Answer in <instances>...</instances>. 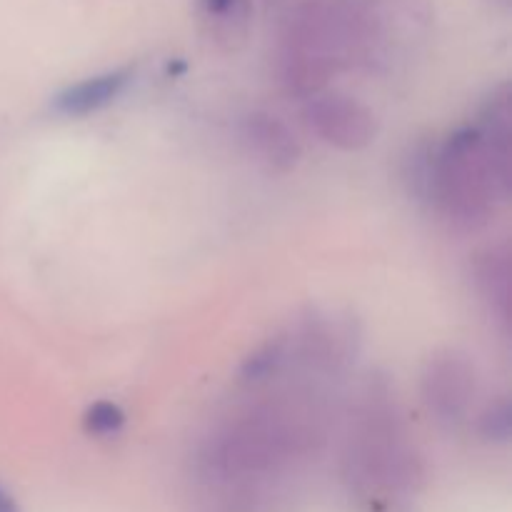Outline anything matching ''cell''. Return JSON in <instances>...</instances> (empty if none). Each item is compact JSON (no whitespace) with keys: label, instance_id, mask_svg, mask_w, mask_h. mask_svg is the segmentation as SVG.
<instances>
[{"label":"cell","instance_id":"cell-1","mask_svg":"<svg viewBox=\"0 0 512 512\" xmlns=\"http://www.w3.org/2000/svg\"><path fill=\"white\" fill-rule=\"evenodd\" d=\"M318 383H280L220 420L198 445L193 478L205 485L268 488L275 475L323 445L328 408Z\"/></svg>","mask_w":512,"mask_h":512},{"label":"cell","instance_id":"cell-13","mask_svg":"<svg viewBox=\"0 0 512 512\" xmlns=\"http://www.w3.org/2000/svg\"><path fill=\"white\" fill-rule=\"evenodd\" d=\"M0 512H20L18 503H15V498L8 493L3 483H0Z\"/></svg>","mask_w":512,"mask_h":512},{"label":"cell","instance_id":"cell-12","mask_svg":"<svg viewBox=\"0 0 512 512\" xmlns=\"http://www.w3.org/2000/svg\"><path fill=\"white\" fill-rule=\"evenodd\" d=\"M480 435L490 443H508L510 440V403L505 398L495 400L480 415Z\"/></svg>","mask_w":512,"mask_h":512},{"label":"cell","instance_id":"cell-11","mask_svg":"<svg viewBox=\"0 0 512 512\" xmlns=\"http://www.w3.org/2000/svg\"><path fill=\"white\" fill-rule=\"evenodd\" d=\"M123 425L125 413L120 410V405L110 403V400H98L83 415L85 433L95 435V438H113L123 430Z\"/></svg>","mask_w":512,"mask_h":512},{"label":"cell","instance_id":"cell-7","mask_svg":"<svg viewBox=\"0 0 512 512\" xmlns=\"http://www.w3.org/2000/svg\"><path fill=\"white\" fill-rule=\"evenodd\" d=\"M130 80H133V68L108 70V73L85 78L60 90L53 98V110L65 118H83V115L98 113L125 93Z\"/></svg>","mask_w":512,"mask_h":512},{"label":"cell","instance_id":"cell-9","mask_svg":"<svg viewBox=\"0 0 512 512\" xmlns=\"http://www.w3.org/2000/svg\"><path fill=\"white\" fill-rule=\"evenodd\" d=\"M475 285L503 328H510L512 265L508 245H493L475 258Z\"/></svg>","mask_w":512,"mask_h":512},{"label":"cell","instance_id":"cell-3","mask_svg":"<svg viewBox=\"0 0 512 512\" xmlns=\"http://www.w3.org/2000/svg\"><path fill=\"white\" fill-rule=\"evenodd\" d=\"M510 183L498 173L473 128L455 130L435 148L428 208L450 228L475 233L490 223Z\"/></svg>","mask_w":512,"mask_h":512},{"label":"cell","instance_id":"cell-4","mask_svg":"<svg viewBox=\"0 0 512 512\" xmlns=\"http://www.w3.org/2000/svg\"><path fill=\"white\" fill-rule=\"evenodd\" d=\"M420 390L430 415L445 428H458L468 418L478 393L473 363L453 350L438 353L425 365Z\"/></svg>","mask_w":512,"mask_h":512},{"label":"cell","instance_id":"cell-2","mask_svg":"<svg viewBox=\"0 0 512 512\" xmlns=\"http://www.w3.org/2000/svg\"><path fill=\"white\" fill-rule=\"evenodd\" d=\"M343 480L350 498L368 512L403 508L423 488L425 468L385 380L363 385L348 420Z\"/></svg>","mask_w":512,"mask_h":512},{"label":"cell","instance_id":"cell-10","mask_svg":"<svg viewBox=\"0 0 512 512\" xmlns=\"http://www.w3.org/2000/svg\"><path fill=\"white\" fill-rule=\"evenodd\" d=\"M200 10L220 40L235 43L248 18V0H200Z\"/></svg>","mask_w":512,"mask_h":512},{"label":"cell","instance_id":"cell-6","mask_svg":"<svg viewBox=\"0 0 512 512\" xmlns=\"http://www.w3.org/2000/svg\"><path fill=\"white\" fill-rule=\"evenodd\" d=\"M240 138L255 163H260L270 173H290L298 165L300 143L278 115H245L243 125H240Z\"/></svg>","mask_w":512,"mask_h":512},{"label":"cell","instance_id":"cell-8","mask_svg":"<svg viewBox=\"0 0 512 512\" xmlns=\"http://www.w3.org/2000/svg\"><path fill=\"white\" fill-rule=\"evenodd\" d=\"M473 133L478 135L480 145L490 155L498 173L510 183V163H512V108L508 85H500L485 98L480 105L478 120L473 125Z\"/></svg>","mask_w":512,"mask_h":512},{"label":"cell","instance_id":"cell-5","mask_svg":"<svg viewBox=\"0 0 512 512\" xmlns=\"http://www.w3.org/2000/svg\"><path fill=\"white\" fill-rule=\"evenodd\" d=\"M305 123L323 143L355 153L378 135V118L368 105L348 95H313L305 105Z\"/></svg>","mask_w":512,"mask_h":512}]
</instances>
